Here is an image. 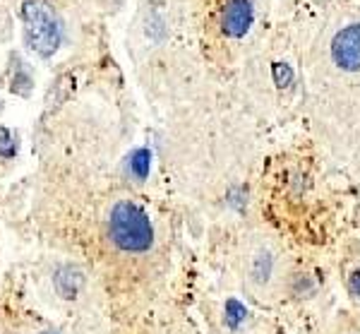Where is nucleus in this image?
Here are the masks:
<instances>
[{
  "label": "nucleus",
  "mask_w": 360,
  "mask_h": 334,
  "mask_svg": "<svg viewBox=\"0 0 360 334\" xmlns=\"http://www.w3.org/2000/svg\"><path fill=\"white\" fill-rule=\"evenodd\" d=\"M332 58L346 73L360 70V25H348L336 34L332 44Z\"/></svg>",
  "instance_id": "20e7f679"
},
{
  "label": "nucleus",
  "mask_w": 360,
  "mask_h": 334,
  "mask_svg": "<svg viewBox=\"0 0 360 334\" xmlns=\"http://www.w3.org/2000/svg\"><path fill=\"white\" fill-rule=\"evenodd\" d=\"M108 233L115 248H120L123 253H144L154 243V228L149 216L127 200L118 202L111 209Z\"/></svg>",
  "instance_id": "f257e3e1"
},
{
  "label": "nucleus",
  "mask_w": 360,
  "mask_h": 334,
  "mask_svg": "<svg viewBox=\"0 0 360 334\" xmlns=\"http://www.w3.org/2000/svg\"><path fill=\"white\" fill-rule=\"evenodd\" d=\"M56 289H58V294H60L63 298H75L79 294V289H82V284H84V274L79 272L77 267H72V265H65V267H58V272H56Z\"/></svg>",
  "instance_id": "39448f33"
},
{
  "label": "nucleus",
  "mask_w": 360,
  "mask_h": 334,
  "mask_svg": "<svg viewBox=\"0 0 360 334\" xmlns=\"http://www.w3.org/2000/svg\"><path fill=\"white\" fill-rule=\"evenodd\" d=\"M39 334H58V332H39Z\"/></svg>",
  "instance_id": "9b49d317"
},
{
  "label": "nucleus",
  "mask_w": 360,
  "mask_h": 334,
  "mask_svg": "<svg viewBox=\"0 0 360 334\" xmlns=\"http://www.w3.org/2000/svg\"><path fill=\"white\" fill-rule=\"evenodd\" d=\"M22 22H25V41L29 49L41 58L53 56L63 39V25L51 3L27 0L22 5Z\"/></svg>",
  "instance_id": "f03ea898"
},
{
  "label": "nucleus",
  "mask_w": 360,
  "mask_h": 334,
  "mask_svg": "<svg viewBox=\"0 0 360 334\" xmlns=\"http://www.w3.org/2000/svg\"><path fill=\"white\" fill-rule=\"evenodd\" d=\"M271 255L269 253H259L257 257H255V262H252V277L255 281H259V284H264L266 279H269V274H271Z\"/></svg>",
  "instance_id": "0eeeda50"
},
{
  "label": "nucleus",
  "mask_w": 360,
  "mask_h": 334,
  "mask_svg": "<svg viewBox=\"0 0 360 334\" xmlns=\"http://www.w3.org/2000/svg\"><path fill=\"white\" fill-rule=\"evenodd\" d=\"M130 168L137 178H144V175L149 173V151H144V149L135 151V156H132V161H130Z\"/></svg>",
  "instance_id": "9d476101"
},
{
  "label": "nucleus",
  "mask_w": 360,
  "mask_h": 334,
  "mask_svg": "<svg viewBox=\"0 0 360 334\" xmlns=\"http://www.w3.org/2000/svg\"><path fill=\"white\" fill-rule=\"evenodd\" d=\"M32 75L27 73L22 66L15 68V75H13V82H10V89H13L15 94H20V97H29V92H32Z\"/></svg>",
  "instance_id": "423d86ee"
},
{
  "label": "nucleus",
  "mask_w": 360,
  "mask_h": 334,
  "mask_svg": "<svg viewBox=\"0 0 360 334\" xmlns=\"http://www.w3.org/2000/svg\"><path fill=\"white\" fill-rule=\"evenodd\" d=\"M257 0H207V27L224 41H240L252 27Z\"/></svg>",
  "instance_id": "7ed1b4c3"
},
{
  "label": "nucleus",
  "mask_w": 360,
  "mask_h": 334,
  "mask_svg": "<svg viewBox=\"0 0 360 334\" xmlns=\"http://www.w3.org/2000/svg\"><path fill=\"white\" fill-rule=\"evenodd\" d=\"M17 154V142L13 137V132L8 128H0V156L3 159H13Z\"/></svg>",
  "instance_id": "1a4fd4ad"
},
{
  "label": "nucleus",
  "mask_w": 360,
  "mask_h": 334,
  "mask_svg": "<svg viewBox=\"0 0 360 334\" xmlns=\"http://www.w3.org/2000/svg\"><path fill=\"white\" fill-rule=\"evenodd\" d=\"M245 315H248L245 306H240L236 298H231V301L226 303V325H229L231 330H238V325L245 320Z\"/></svg>",
  "instance_id": "6e6552de"
}]
</instances>
